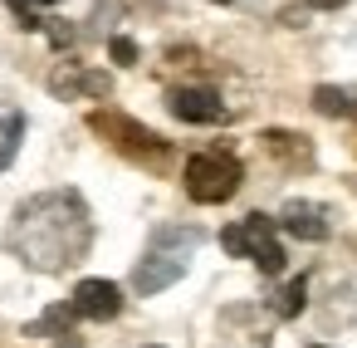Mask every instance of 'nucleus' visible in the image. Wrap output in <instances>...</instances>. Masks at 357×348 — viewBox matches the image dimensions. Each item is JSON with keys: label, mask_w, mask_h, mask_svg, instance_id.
I'll return each mask as SVG.
<instances>
[{"label": "nucleus", "mask_w": 357, "mask_h": 348, "mask_svg": "<svg viewBox=\"0 0 357 348\" xmlns=\"http://www.w3.org/2000/svg\"><path fill=\"white\" fill-rule=\"evenodd\" d=\"M50 89H54L59 99H79V94H93V99H103V94H108V74H84L79 64H64V69L50 79Z\"/></svg>", "instance_id": "1a4fd4ad"}, {"label": "nucleus", "mask_w": 357, "mask_h": 348, "mask_svg": "<svg viewBox=\"0 0 357 348\" xmlns=\"http://www.w3.org/2000/svg\"><path fill=\"white\" fill-rule=\"evenodd\" d=\"M181 275H186V245H181V250H167L162 240H152L147 260H137V270H132V289H137V294H162V289L176 284Z\"/></svg>", "instance_id": "39448f33"}, {"label": "nucleus", "mask_w": 357, "mask_h": 348, "mask_svg": "<svg viewBox=\"0 0 357 348\" xmlns=\"http://www.w3.org/2000/svg\"><path fill=\"white\" fill-rule=\"evenodd\" d=\"M215 6H230V0H215Z\"/></svg>", "instance_id": "f3484780"}, {"label": "nucleus", "mask_w": 357, "mask_h": 348, "mask_svg": "<svg viewBox=\"0 0 357 348\" xmlns=\"http://www.w3.org/2000/svg\"><path fill=\"white\" fill-rule=\"evenodd\" d=\"M303 143H308V138H294V133H264V147L279 152V157H308Z\"/></svg>", "instance_id": "ddd939ff"}, {"label": "nucleus", "mask_w": 357, "mask_h": 348, "mask_svg": "<svg viewBox=\"0 0 357 348\" xmlns=\"http://www.w3.org/2000/svg\"><path fill=\"white\" fill-rule=\"evenodd\" d=\"M45 30H50V40H54V50H64V45L74 40V30H69L64 20H45Z\"/></svg>", "instance_id": "2eb2a0df"}, {"label": "nucleus", "mask_w": 357, "mask_h": 348, "mask_svg": "<svg viewBox=\"0 0 357 348\" xmlns=\"http://www.w3.org/2000/svg\"><path fill=\"white\" fill-rule=\"evenodd\" d=\"M279 226L289 231V235H298V240H328V211L318 206V201H289L284 211H279Z\"/></svg>", "instance_id": "6e6552de"}, {"label": "nucleus", "mask_w": 357, "mask_h": 348, "mask_svg": "<svg viewBox=\"0 0 357 348\" xmlns=\"http://www.w3.org/2000/svg\"><path fill=\"white\" fill-rule=\"evenodd\" d=\"M147 348H162V343H147Z\"/></svg>", "instance_id": "a211bd4d"}, {"label": "nucleus", "mask_w": 357, "mask_h": 348, "mask_svg": "<svg viewBox=\"0 0 357 348\" xmlns=\"http://www.w3.org/2000/svg\"><path fill=\"white\" fill-rule=\"evenodd\" d=\"M274 226L279 221H269V216H245V221H235V226H225L220 231V245H225V255H240V260H255L264 275H284V245H279V235H274Z\"/></svg>", "instance_id": "7ed1b4c3"}, {"label": "nucleus", "mask_w": 357, "mask_h": 348, "mask_svg": "<svg viewBox=\"0 0 357 348\" xmlns=\"http://www.w3.org/2000/svg\"><path fill=\"white\" fill-rule=\"evenodd\" d=\"M89 128L93 133H103L113 147H123L128 157H147V162H162L172 147H167V138H157L152 128H142V123H132V118H123V113H89Z\"/></svg>", "instance_id": "20e7f679"}, {"label": "nucleus", "mask_w": 357, "mask_h": 348, "mask_svg": "<svg viewBox=\"0 0 357 348\" xmlns=\"http://www.w3.org/2000/svg\"><path fill=\"white\" fill-rule=\"evenodd\" d=\"M240 182H245V167H240V157H230V152H196V157H186V172H181L186 196L201 201V206L230 201V196L240 191Z\"/></svg>", "instance_id": "f03ea898"}, {"label": "nucleus", "mask_w": 357, "mask_h": 348, "mask_svg": "<svg viewBox=\"0 0 357 348\" xmlns=\"http://www.w3.org/2000/svg\"><path fill=\"white\" fill-rule=\"evenodd\" d=\"M303 294H308V280H303V275H298V280H289V284L274 294V314H279V319L303 314Z\"/></svg>", "instance_id": "f8f14e48"}, {"label": "nucleus", "mask_w": 357, "mask_h": 348, "mask_svg": "<svg viewBox=\"0 0 357 348\" xmlns=\"http://www.w3.org/2000/svg\"><path fill=\"white\" fill-rule=\"evenodd\" d=\"M313 10H337V6H347V0H308Z\"/></svg>", "instance_id": "dca6fc26"}, {"label": "nucleus", "mask_w": 357, "mask_h": 348, "mask_svg": "<svg viewBox=\"0 0 357 348\" xmlns=\"http://www.w3.org/2000/svg\"><path fill=\"white\" fill-rule=\"evenodd\" d=\"M89 245H93V216L79 191L30 196L6 231V250L40 275H59V270L79 265L89 255Z\"/></svg>", "instance_id": "f257e3e1"}, {"label": "nucleus", "mask_w": 357, "mask_h": 348, "mask_svg": "<svg viewBox=\"0 0 357 348\" xmlns=\"http://www.w3.org/2000/svg\"><path fill=\"white\" fill-rule=\"evenodd\" d=\"M172 113L181 123H225V103L215 89H172Z\"/></svg>", "instance_id": "0eeeda50"}, {"label": "nucleus", "mask_w": 357, "mask_h": 348, "mask_svg": "<svg viewBox=\"0 0 357 348\" xmlns=\"http://www.w3.org/2000/svg\"><path fill=\"white\" fill-rule=\"evenodd\" d=\"M20 138H25V113H6V118H0V172L15 162Z\"/></svg>", "instance_id": "9b49d317"}, {"label": "nucleus", "mask_w": 357, "mask_h": 348, "mask_svg": "<svg viewBox=\"0 0 357 348\" xmlns=\"http://www.w3.org/2000/svg\"><path fill=\"white\" fill-rule=\"evenodd\" d=\"M74 309L84 319H118L123 314V289L113 280H79L74 284Z\"/></svg>", "instance_id": "423d86ee"}, {"label": "nucleus", "mask_w": 357, "mask_h": 348, "mask_svg": "<svg viewBox=\"0 0 357 348\" xmlns=\"http://www.w3.org/2000/svg\"><path fill=\"white\" fill-rule=\"evenodd\" d=\"M313 108L323 118H352L357 113V94L352 89H337V84H318L313 89Z\"/></svg>", "instance_id": "9d476101"}, {"label": "nucleus", "mask_w": 357, "mask_h": 348, "mask_svg": "<svg viewBox=\"0 0 357 348\" xmlns=\"http://www.w3.org/2000/svg\"><path fill=\"white\" fill-rule=\"evenodd\" d=\"M108 55H113V64H137V45L128 35H113L108 40Z\"/></svg>", "instance_id": "4468645a"}]
</instances>
